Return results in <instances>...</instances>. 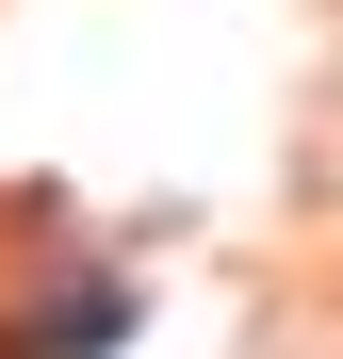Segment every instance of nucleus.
<instances>
[{
	"label": "nucleus",
	"instance_id": "obj_1",
	"mask_svg": "<svg viewBox=\"0 0 343 359\" xmlns=\"http://www.w3.org/2000/svg\"><path fill=\"white\" fill-rule=\"evenodd\" d=\"M114 327H131V294H114V278H82V294H66V311H49V359H98Z\"/></svg>",
	"mask_w": 343,
	"mask_h": 359
},
{
	"label": "nucleus",
	"instance_id": "obj_2",
	"mask_svg": "<svg viewBox=\"0 0 343 359\" xmlns=\"http://www.w3.org/2000/svg\"><path fill=\"white\" fill-rule=\"evenodd\" d=\"M0 359H17V343H0Z\"/></svg>",
	"mask_w": 343,
	"mask_h": 359
}]
</instances>
